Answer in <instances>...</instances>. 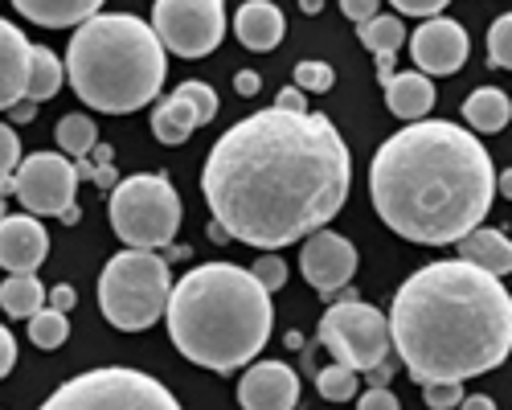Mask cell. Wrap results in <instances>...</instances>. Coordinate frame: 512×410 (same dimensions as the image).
<instances>
[{"mask_svg": "<svg viewBox=\"0 0 512 410\" xmlns=\"http://www.w3.org/2000/svg\"><path fill=\"white\" fill-rule=\"evenodd\" d=\"M62 78H66V66L54 50L46 46H29V78H25V99L29 103H46L62 91Z\"/></svg>", "mask_w": 512, "mask_h": 410, "instance_id": "obj_24", "label": "cell"}, {"mask_svg": "<svg viewBox=\"0 0 512 410\" xmlns=\"http://www.w3.org/2000/svg\"><path fill=\"white\" fill-rule=\"evenodd\" d=\"M259 87H263V78L254 74V70H238V74H234V91H238L242 99H254V95H259Z\"/></svg>", "mask_w": 512, "mask_h": 410, "instance_id": "obj_40", "label": "cell"}, {"mask_svg": "<svg viewBox=\"0 0 512 410\" xmlns=\"http://www.w3.org/2000/svg\"><path fill=\"white\" fill-rule=\"evenodd\" d=\"M467 54H472V37H467V29L451 17H435V21H422L410 37V58L418 62V74H455Z\"/></svg>", "mask_w": 512, "mask_h": 410, "instance_id": "obj_13", "label": "cell"}, {"mask_svg": "<svg viewBox=\"0 0 512 410\" xmlns=\"http://www.w3.org/2000/svg\"><path fill=\"white\" fill-rule=\"evenodd\" d=\"M66 337H70V320L62 312L41 308L37 316H29V341L37 349H58V345H66Z\"/></svg>", "mask_w": 512, "mask_h": 410, "instance_id": "obj_27", "label": "cell"}, {"mask_svg": "<svg viewBox=\"0 0 512 410\" xmlns=\"http://www.w3.org/2000/svg\"><path fill=\"white\" fill-rule=\"evenodd\" d=\"M234 33H238V41L246 50L267 54L283 41L287 21H283V13L271 5V0H246V5L234 13Z\"/></svg>", "mask_w": 512, "mask_h": 410, "instance_id": "obj_18", "label": "cell"}, {"mask_svg": "<svg viewBox=\"0 0 512 410\" xmlns=\"http://www.w3.org/2000/svg\"><path fill=\"white\" fill-rule=\"evenodd\" d=\"M164 320L177 353L213 374H234L254 361L275 328L271 296L234 263H205L181 275L168 292Z\"/></svg>", "mask_w": 512, "mask_h": 410, "instance_id": "obj_4", "label": "cell"}, {"mask_svg": "<svg viewBox=\"0 0 512 410\" xmlns=\"http://www.w3.org/2000/svg\"><path fill=\"white\" fill-rule=\"evenodd\" d=\"M91 156H95V169H115V148L111 144H95Z\"/></svg>", "mask_w": 512, "mask_h": 410, "instance_id": "obj_41", "label": "cell"}, {"mask_svg": "<svg viewBox=\"0 0 512 410\" xmlns=\"http://www.w3.org/2000/svg\"><path fill=\"white\" fill-rule=\"evenodd\" d=\"M455 251H459V263L476 267V271H484V275H492V279H500V275L512 271V242H508L504 230L480 226V230H472L467 238H459Z\"/></svg>", "mask_w": 512, "mask_h": 410, "instance_id": "obj_19", "label": "cell"}, {"mask_svg": "<svg viewBox=\"0 0 512 410\" xmlns=\"http://www.w3.org/2000/svg\"><path fill=\"white\" fill-rule=\"evenodd\" d=\"M275 107H279V111H291V115H308V95H300L295 87H287V91H279Z\"/></svg>", "mask_w": 512, "mask_h": 410, "instance_id": "obj_39", "label": "cell"}, {"mask_svg": "<svg viewBox=\"0 0 512 410\" xmlns=\"http://www.w3.org/2000/svg\"><path fill=\"white\" fill-rule=\"evenodd\" d=\"M62 66L78 99L107 115H132L152 103L168 74V58L152 25L132 13H95L82 21Z\"/></svg>", "mask_w": 512, "mask_h": 410, "instance_id": "obj_5", "label": "cell"}, {"mask_svg": "<svg viewBox=\"0 0 512 410\" xmlns=\"http://www.w3.org/2000/svg\"><path fill=\"white\" fill-rule=\"evenodd\" d=\"M357 37H361L365 50H373V58H377V78H381V87H386V82L394 78V58H398L402 41H406V25H402L398 17H390V13H377L373 21L357 25Z\"/></svg>", "mask_w": 512, "mask_h": 410, "instance_id": "obj_20", "label": "cell"}, {"mask_svg": "<svg viewBox=\"0 0 512 410\" xmlns=\"http://www.w3.org/2000/svg\"><path fill=\"white\" fill-rule=\"evenodd\" d=\"M357 410H402V402H398V394L386 390V386H369V390L361 394Z\"/></svg>", "mask_w": 512, "mask_h": 410, "instance_id": "obj_34", "label": "cell"}, {"mask_svg": "<svg viewBox=\"0 0 512 410\" xmlns=\"http://www.w3.org/2000/svg\"><path fill=\"white\" fill-rule=\"evenodd\" d=\"M250 275H254V283H259L267 296L279 292V287H287V263L279 255H259V259H254V267H250Z\"/></svg>", "mask_w": 512, "mask_h": 410, "instance_id": "obj_31", "label": "cell"}, {"mask_svg": "<svg viewBox=\"0 0 512 410\" xmlns=\"http://www.w3.org/2000/svg\"><path fill=\"white\" fill-rule=\"evenodd\" d=\"M353 156L324 111L263 107L213 144L201 193L209 214L259 251H279L324 230L349 201Z\"/></svg>", "mask_w": 512, "mask_h": 410, "instance_id": "obj_1", "label": "cell"}, {"mask_svg": "<svg viewBox=\"0 0 512 410\" xmlns=\"http://www.w3.org/2000/svg\"><path fill=\"white\" fill-rule=\"evenodd\" d=\"M33 111H37V103H29V99H21L17 107H9V115H13V123H29V119H33Z\"/></svg>", "mask_w": 512, "mask_h": 410, "instance_id": "obj_43", "label": "cell"}, {"mask_svg": "<svg viewBox=\"0 0 512 410\" xmlns=\"http://www.w3.org/2000/svg\"><path fill=\"white\" fill-rule=\"evenodd\" d=\"M168 292V263L152 251H119L99 275V308L119 333H144L164 316Z\"/></svg>", "mask_w": 512, "mask_h": 410, "instance_id": "obj_6", "label": "cell"}, {"mask_svg": "<svg viewBox=\"0 0 512 410\" xmlns=\"http://www.w3.org/2000/svg\"><path fill=\"white\" fill-rule=\"evenodd\" d=\"M422 402L431 410H455L463 402V386L459 382H426L422 386Z\"/></svg>", "mask_w": 512, "mask_h": 410, "instance_id": "obj_32", "label": "cell"}, {"mask_svg": "<svg viewBox=\"0 0 512 410\" xmlns=\"http://www.w3.org/2000/svg\"><path fill=\"white\" fill-rule=\"evenodd\" d=\"M0 222H5V197H0Z\"/></svg>", "mask_w": 512, "mask_h": 410, "instance_id": "obj_47", "label": "cell"}, {"mask_svg": "<svg viewBox=\"0 0 512 410\" xmlns=\"http://www.w3.org/2000/svg\"><path fill=\"white\" fill-rule=\"evenodd\" d=\"M50 255V234L29 214H5L0 222V267L9 275H33Z\"/></svg>", "mask_w": 512, "mask_h": 410, "instance_id": "obj_16", "label": "cell"}, {"mask_svg": "<svg viewBox=\"0 0 512 410\" xmlns=\"http://www.w3.org/2000/svg\"><path fill=\"white\" fill-rule=\"evenodd\" d=\"M488 62L496 70H508L512 66V17H496L492 29H488Z\"/></svg>", "mask_w": 512, "mask_h": 410, "instance_id": "obj_30", "label": "cell"}, {"mask_svg": "<svg viewBox=\"0 0 512 410\" xmlns=\"http://www.w3.org/2000/svg\"><path fill=\"white\" fill-rule=\"evenodd\" d=\"M402 17H422V21H435L443 17V0H398L394 5Z\"/></svg>", "mask_w": 512, "mask_h": 410, "instance_id": "obj_35", "label": "cell"}, {"mask_svg": "<svg viewBox=\"0 0 512 410\" xmlns=\"http://www.w3.org/2000/svg\"><path fill=\"white\" fill-rule=\"evenodd\" d=\"M95 181H99V189H115L119 181H115V169H95Z\"/></svg>", "mask_w": 512, "mask_h": 410, "instance_id": "obj_44", "label": "cell"}, {"mask_svg": "<svg viewBox=\"0 0 512 410\" xmlns=\"http://www.w3.org/2000/svg\"><path fill=\"white\" fill-rule=\"evenodd\" d=\"M340 13H345L349 21H357V25H365V21L377 17V0H345V5H340Z\"/></svg>", "mask_w": 512, "mask_h": 410, "instance_id": "obj_37", "label": "cell"}, {"mask_svg": "<svg viewBox=\"0 0 512 410\" xmlns=\"http://www.w3.org/2000/svg\"><path fill=\"white\" fill-rule=\"evenodd\" d=\"M455 410H496V402L488 394H472V398H463Z\"/></svg>", "mask_w": 512, "mask_h": 410, "instance_id": "obj_42", "label": "cell"}, {"mask_svg": "<svg viewBox=\"0 0 512 410\" xmlns=\"http://www.w3.org/2000/svg\"><path fill=\"white\" fill-rule=\"evenodd\" d=\"M99 144V128H95V119L87 115H62L58 119V148L66 152V160H82V156H91V148Z\"/></svg>", "mask_w": 512, "mask_h": 410, "instance_id": "obj_26", "label": "cell"}, {"mask_svg": "<svg viewBox=\"0 0 512 410\" xmlns=\"http://www.w3.org/2000/svg\"><path fill=\"white\" fill-rule=\"evenodd\" d=\"M21 164V140L9 123H0V177H13Z\"/></svg>", "mask_w": 512, "mask_h": 410, "instance_id": "obj_33", "label": "cell"}, {"mask_svg": "<svg viewBox=\"0 0 512 410\" xmlns=\"http://www.w3.org/2000/svg\"><path fill=\"white\" fill-rule=\"evenodd\" d=\"M300 267L316 292L332 300L340 287H349V279L357 271V246L332 230H316V234H308L304 251H300Z\"/></svg>", "mask_w": 512, "mask_h": 410, "instance_id": "obj_14", "label": "cell"}, {"mask_svg": "<svg viewBox=\"0 0 512 410\" xmlns=\"http://www.w3.org/2000/svg\"><path fill=\"white\" fill-rule=\"evenodd\" d=\"M13 365H17V341H13L9 328L0 324V378H9Z\"/></svg>", "mask_w": 512, "mask_h": 410, "instance_id": "obj_36", "label": "cell"}, {"mask_svg": "<svg viewBox=\"0 0 512 410\" xmlns=\"http://www.w3.org/2000/svg\"><path fill=\"white\" fill-rule=\"evenodd\" d=\"M390 345L406 374L426 382H467L512 353V300L504 283L459 259L418 267L386 316Z\"/></svg>", "mask_w": 512, "mask_h": 410, "instance_id": "obj_3", "label": "cell"}, {"mask_svg": "<svg viewBox=\"0 0 512 410\" xmlns=\"http://www.w3.org/2000/svg\"><path fill=\"white\" fill-rule=\"evenodd\" d=\"M213 115H218V95H213V87L201 82V78H189L152 111V132H156L160 144L177 148L201 128V123H209Z\"/></svg>", "mask_w": 512, "mask_h": 410, "instance_id": "obj_12", "label": "cell"}, {"mask_svg": "<svg viewBox=\"0 0 512 410\" xmlns=\"http://www.w3.org/2000/svg\"><path fill=\"white\" fill-rule=\"evenodd\" d=\"M13 193V177H0V197H9Z\"/></svg>", "mask_w": 512, "mask_h": 410, "instance_id": "obj_46", "label": "cell"}, {"mask_svg": "<svg viewBox=\"0 0 512 410\" xmlns=\"http://www.w3.org/2000/svg\"><path fill=\"white\" fill-rule=\"evenodd\" d=\"M463 119L472 123L467 132H504L512 119V103L500 87H480L463 99Z\"/></svg>", "mask_w": 512, "mask_h": 410, "instance_id": "obj_23", "label": "cell"}, {"mask_svg": "<svg viewBox=\"0 0 512 410\" xmlns=\"http://www.w3.org/2000/svg\"><path fill=\"white\" fill-rule=\"evenodd\" d=\"M320 345L336 357V365L369 374L381 361H390V324L365 300H340L320 320Z\"/></svg>", "mask_w": 512, "mask_h": 410, "instance_id": "obj_9", "label": "cell"}, {"mask_svg": "<svg viewBox=\"0 0 512 410\" xmlns=\"http://www.w3.org/2000/svg\"><path fill=\"white\" fill-rule=\"evenodd\" d=\"M111 226L127 251H160L173 246L181 230V197L160 173H136L111 189Z\"/></svg>", "mask_w": 512, "mask_h": 410, "instance_id": "obj_7", "label": "cell"}, {"mask_svg": "<svg viewBox=\"0 0 512 410\" xmlns=\"http://www.w3.org/2000/svg\"><path fill=\"white\" fill-rule=\"evenodd\" d=\"M78 304V296H74V287L70 283H58V287H50V300H46V308H54V312H70Z\"/></svg>", "mask_w": 512, "mask_h": 410, "instance_id": "obj_38", "label": "cell"}, {"mask_svg": "<svg viewBox=\"0 0 512 410\" xmlns=\"http://www.w3.org/2000/svg\"><path fill=\"white\" fill-rule=\"evenodd\" d=\"M17 13L46 29H70V25L91 21L103 9H99V0H17Z\"/></svg>", "mask_w": 512, "mask_h": 410, "instance_id": "obj_22", "label": "cell"}, {"mask_svg": "<svg viewBox=\"0 0 512 410\" xmlns=\"http://www.w3.org/2000/svg\"><path fill=\"white\" fill-rule=\"evenodd\" d=\"M25 78H29V37L0 17V115L25 99Z\"/></svg>", "mask_w": 512, "mask_h": 410, "instance_id": "obj_17", "label": "cell"}, {"mask_svg": "<svg viewBox=\"0 0 512 410\" xmlns=\"http://www.w3.org/2000/svg\"><path fill=\"white\" fill-rule=\"evenodd\" d=\"M13 193L29 210V218H66L78 197L74 164L58 152L21 156L17 173H13Z\"/></svg>", "mask_w": 512, "mask_h": 410, "instance_id": "obj_11", "label": "cell"}, {"mask_svg": "<svg viewBox=\"0 0 512 410\" xmlns=\"http://www.w3.org/2000/svg\"><path fill=\"white\" fill-rule=\"evenodd\" d=\"M41 410H181L164 382L132 365H99L62 382Z\"/></svg>", "mask_w": 512, "mask_h": 410, "instance_id": "obj_8", "label": "cell"}, {"mask_svg": "<svg viewBox=\"0 0 512 410\" xmlns=\"http://www.w3.org/2000/svg\"><path fill=\"white\" fill-rule=\"evenodd\" d=\"M492 197L496 173L488 148L447 119L406 123L369 164L377 218L418 246H447L480 230Z\"/></svg>", "mask_w": 512, "mask_h": 410, "instance_id": "obj_2", "label": "cell"}, {"mask_svg": "<svg viewBox=\"0 0 512 410\" xmlns=\"http://www.w3.org/2000/svg\"><path fill=\"white\" fill-rule=\"evenodd\" d=\"M0 308L17 320H29L46 308V287L37 283V275H9L0 283Z\"/></svg>", "mask_w": 512, "mask_h": 410, "instance_id": "obj_25", "label": "cell"}, {"mask_svg": "<svg viewBox=\"0 0 512 410\" xmlns=\"http://www.w3.org/2000/svg\"><path fill=\"white\" fill-rule=\"evenodd\" d=\"M332 82H336V70L328 62H300L295 66V91L300 95H324V91H332Z\"/></svg>", "mask_w": 512, "mask_h": 410, "instance_id": "obj_29", "label": "cell"}, {"mask_svg": "<svg viewBox=\"0 0 512 410\" xmlns=\"http://www.w3.org/2000/svg\"><path fill=\"white\" fill-rule=\"evenodd\" d=\"M316 386H320V394L328 398V402H349V398H357V374L353 369H345V365H328V369H320V378H316Z\"/></svg>", "mask_w": 512, "mask_h": 410, "instance_id": "obj_28", "label": "cell"}, {"mask_svg": "<svg viewBox=\"0 0 512 410\" xmlns=\"http://www.w3.org/2000/svg\"><path fill=\"white\" fill-rule=\"evenodd\" d=\"M386 107H390L398 119H406V123L426 119V115H431V107H435V82L422 78L418 70L394 74V78L386 82Z\"/></svg>", "mask_w": 512, "mask_h": 410, "instance_id": "obj_21", "label": "cell"}, {"mask_svg": "<svg viewBox=\"0 0 512 410\" xmlns=\"http://www.w3.org/2000/svg\"><path fill=\"white\" fill-rule=\"evenodd\" d=\"M238 402L242 410H295V402H300V378L283 361H259L242 374Z\"/></svg>", "mask_w": 512, "mask_h": 410, "instance_id": "obj_15", "label": "cell"}, {"mask_svg": "<svg viewBox=\"0 0 512 410\" xmlns=\"http://www.w3.org/2000/svg\"><path fill=\"white\" fill-rule=\"evenodd\" d=\"M209 238H213V242H230V238H226V230H222L218 222H209Z\"/></svg>", "mask_w": 512, "mask_h": 410, "instance_id": "obj_45", "label": "cell"}, {"mask_svg": "<svg viewBox=\"0 0 512 410\" xmlns=\"http://www.w3.org/2000/svg\"><path fill=\"white\" fill-rule=\"evenodd\" d=\"M152 33L164 54L205 58L226 37V5L222 0H156Z\"/></svg>", "mask_w": 512, "mask_h": 410, "instance_id": "obj_10", "label": "cell"}]
</instances>
